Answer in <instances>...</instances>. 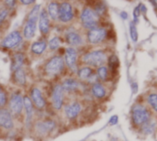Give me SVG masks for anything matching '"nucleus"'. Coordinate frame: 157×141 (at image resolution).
Here are the masks:
<instances>
[{"label":"nucleus","mask_w":157,"mask_h":141,"mask_svg":"<svg viewBox=\"0 0 157 141\" xmlns=\"http://www.w3.org/2000/svg\"><path fill=\"white\" fill-rule=\"evenodd\" d=\"M121 17L123 19H127V17H128V14H127L125 11H122V12L121 13Z\"/></svg>","instance_id":"nucleus-39"},{"label":"nucleus","mask_w":157,"mask_h":141,"mask_svg":"<svg viewBox=\"0 0 157 141\" xmlns=\"http://www.w3.org/2000/svg\"><path fill=\"white\" fill-rule=\"evenodd\" d=\"M36 31V22L32 21H27L25 28H24V37L26 39H31L34 37Z\"/></svg>","instance_id":"nucleus-16"},{"label":"nucleus","mask_w":157,"mask_h":141,"mask_svg":"<svg viewBox=\"0 0 157 141\" xmlns=\"http://www.w3.org/2000/svg\"><path fill=\"white\" fill-rule=\"evenodd\" d=\"M6 5H8L10 6H14L16 4L15 1H6Z\"/></svg>","instance_id":"nucleus-40"},{"label":"nucleus","mask_w":157,"mask_h":141,"mask_svg":"<svg viewBox=\"0 0 157 141\" xmlns=\"http://www.w3.org/2000/svg\"><path fill=\"white\" fill-rule=\"evenodd\" d=\"M132 91H133V93H137V84L136 83L132 84Z\"/></svg>","instance_id":"nucleus-41"},{"label":"nucleus","mask_w":157,"mask_h":141,"mask_svg":"<svg viewBox=\"0 0 157 141\" xmlns=\"http://www.w3.org/2000/svg\"><path fill=\"white\" fill-rule=\"evenodd\" d=\"M1 92H2V90H1V89H0V93H1Z\"/></svg>","instance_id":"nucleus-43"},{"label":"nucleus","mask_w":157,"mask_h":141,"mask_svg":"<svg viewBox=\"0 0 157 141\" xmlns=\"http://www.w3.org/2000/svg\"><path fill=\"white\" fill-rule=\"evenodd\" d=\"M98 75L100 79L102 80H105L108 76V70H107V67H100L98 69Z\"/></svg>","instance_id":"nucleus-32"},{"label":"nucleus","mask_w":157,"mask_h":141,"mask_svg":"<svg viewBox=\"0 0 157 141\" xmlns=\"http://www.w3.org/2000/svg\"><path fill=\"white\" fill-rule=\"evenodd\" d=\"M81 111V106L78 103H73L65 107V114L69 118H75Z\"/></svg>","instance_id":"nucleus-14"},{"label":"nucleus","mask_w":157,"mask_h":141,"mask_svg":"<svg viewBox=\"0 0 157 141\" xmlns=\"http://www.w3.org/2000/svg\"><path fill=\"white\" fill-rule=\"evenodd\" d=\"M92 92L94 94V95L98 98H102L105 96L106 95V91L104 89V87L99 84V83H95L92 87Z\"/></svg>","instance_id":"nucleus-23"},{"label":"nucleus","mask_w":157,"mask_h":141,"mask_svg":"<svg viewBox=\"0 0 157 141\" xmlns=\"http://www.w3.org/2000/svg\"><path fill=\"white\" fill-rule=\"evenodd\" d=\"M139 16H140V6H137V7L134 9V11H133V17H134V22H135V23L138 21Z\"/></svg>","instance_id":"nucleus-34"},{"label":"nucleus","mask_w":157,"mask_h":141,"mask_svg":"<svg viewBox=\"0 0 157 141\" xmlns=\"http://www.w3.org/2000/svg\"><path fill=\"white\" fill-rule=\"evenodd\" d=\"M63 69V60L60 56L52 57L45 65V72L50 75H54L62 72Z\"/></svg>","instance_id":"nucleus-4"},{"label":"nucleus","mask_w":157,"mask_h":141,"mask_svg":"<svg viewBox=\"0 0 157 141\" xmlns=\"http://www.w3.org/2000/svg\"><path fill=\"white\" fill-rule=\"evenodd\" d=\"M6 102V95L4 92H1L0 93V106H3Z\"/></svg>","instance_id":"nucleus-36"},{"label":"nucleus","mask_w":157,"mask_h":141,"mask_svg":"<svg viewBox=\"0 0 157 141\" xmlns=\"http://www.w3.org/2000/svg\"><path fill=\"white\" fill-rule=\"evenodd\" d=\"M81 20L83 26L87 29H95L98 27V16L90 8H85L81 14Z\"/></svg>","instance_id":"nucleus-1"},{"label":"nucleus","mask_w":157,"mask_h":141,"mask_svg":"<svg viewBox=\"0 0 157 141\" xmlns=\"http://www.w3.org/2000/svg\"><path fill=\"white\" fill-rule=\"evenodd\" d=\"M155 123H153V122L150 123V120H149L147 123H145V124L144 125L143 130H144L146 134H152V133L154 132V130H155Z\"/></svg>","instance_id":"nucleus-28"},{"label":"nucleus","mask_w":157,"mask_h":141,"mask_svg":"<svg viewBox=\"0 0 157 141\" xmlns=\"http://www.w3.org/2000/svg\"><path fill=\"white\" fill-rule=\"evenodd\" d=\"M141 6H142V8H143V9H142V11L145 13V12H146V7H145V6H144V5H141Z\"/></svg>","instance_id":"nucleus-42"},{"label":"nucleus","mask_w":157,"mask_h":141,"mask_svg":"<svg viewBox=\"0 0 157 141\" xmlns=\"http://www.w3.org/2000/svg\"><path fill=\"white\" fill-rule=\"evenodd\" d=\"M148 103L152 106V107L157 112V95L152 94L148 96Z\"/></svg>","instance_id":"nucleus-29"},{"label":"nucleus","mask_w":157,"mask_h":141,"mask_svg":"<svg viewBox=\"0 0 157 141\" xmlns=\"http://www.w3.org/2000/svg\"><path fill=\"white\" fill-rule=\"evenodd\" d=\"M47 47V44L45 41H38L32 44L31 50L35 54H41Z\"/></svg>","instance_id":"nucleus-20"},{"label":"nucleus","mask_w":157,"mask_h":141,"mask_svg":"<svg viewBox=\"0 0 157 141\" xmlns=\"http://www.w3.org/2000/svg\"><path fill=\"white\" fill-rule=\"evenodd\" d=\"M109 67L112 70L118 68V66H119V60H118V58L115 55H112L109 58Z\"/></svg>","instance_id":"nucleus-31"},{"label":"nucleus","mask_w":157,"mask_h":141,"mask_svg":"<svg viewBox=\"0 0 157 141\" xmlns=\"http://www.w3.org/2000/svg\"><path fill=\"white\" fill-rule=\"evenodd\" d=\"M23 105L26 108V111H27V117H28V121L29 120L30 117H31V114H32V102L31 100L29 99V97L28 96H25L23 98Z\"/></svg>","instance_id":"nucleus-24"},{"label":"nucleus","mask_w":157,"mask_h":141,"mask_svg":"<svg viewBox=\"0 0 157 141\" xmlns=\"http://www.w3.org/2000/svg\"><path fill=\"white\" fill-rule=\"evenodd\" d=\"M105 37H106V30L104 28H98L90 30L87 34V39L89 42L93 44L101 42L105 39Z\"/></svg>","instance_id":"nucleus-7"},{"label":"nucleus","mask_w":157,"mask_h":141,"mask_svg":"<svg viewBox=\"0 0 157 141\" xmlns=\"http://www.w3.org/2000/svg\"><path fill=\"white\" fill-rule=\"evenodd\" d=\"M105 11V6L103 4H99L97 7H96V14L98 16V15H101L103 12Z\"/></svg>","instance_id":"nucleus-33"},{"label":"nucleus","mask_w":157,"mask_h":141,"mask_svg":"<svg viewBox=\"0 0 157 141\" xmlns=\"http://www.w3.org/2000/svg\"><path fill=\"white\" fill-rule=\"evenodd\" d=\"M78 86V83L74 79H67L63 82V85H62V88L63 91H74L77 88Z\"/></svg>","instance_id":"nucleus-19"},{"label":"nucleus","mask_w":157,"mask_h":141,"mask_svg":"<svg viewBox=\"0 0 157 141\" xmlns=\"http://www.w3.org/2000/svg\"><path fill=\"white\" fill-rule=\"evenodd\" d=\"M0 126L6 129H10L13 128L11 115L6 109H0Z\"/></svg>","instance_id":"nucleus-12"},{"label":"nucleus","mask_w":157,"mask_h":141,"mask_svg":"<svg viewBox=\"0 0 157 141\" xmlns=\"http://www.w3.org/2000/svg\"><path fill=\"white\" fill-rule=\"evenodd\" d=\"M53 127H54V123L52 121H45L38 124V129L41 134L51 131L53 128Z\"/></svg>","instance_id":"nucleus-21"},{"label":"nucleus","mask_w":157,"mask_h":141,"mask_svg":"<svg viewBox=\"0 0 157 141\" xmlns=\"http://www.w3.org/2000/svg\"><path fill=\"white\" fill-rule=\"evenodd\" d=\"M22 4H24V5H29V4H32L33 2H35V1H33V0H21L20 1Z\"/></svg>","instance_id":"nucleus-38"},{"label":"nucleus","mask_w":157,"mask_h":141,"mask_svg":"<svg viewBox=\"0 0 157 141\" xmlns=\"http://www.w3.org/2000/svg\"><path fill=\"white\" fill-rule=\"evenodd\" d=\"M14 77H15V81L17 82V83H18L20 85H24L25 84V83H26L25 72H24V71L21 68L17 70V71H15Z\"/></svg>","instance_id":"nucleus-22"},{"label":"nucleus","mask_w":157,"mask_h":141,"mask_svg":"<svg viewBox=\"0 0 157 141\" xmlns=\"http://www.w3.org/2000/svg\"><path fill=\"white\" fill-rule=\"evenodd\" d=\"M117 123H118V117H117V116L112 117L110 118V120H109V125L113 126V125H116Z\"/></svg>","instance_id":"nucleus-37"},{"label":"nucleus","mask_w":157,"mask_h":141,"mask_svg":"<svg viewBox=\"0 0 157 141\" xmlns=\"http://www.w3.org/2000/svg\"><path fill=\"white\" fill-rule=\"evenodd\" d=\"M6 16H7V10L6 9H2L0 11V24L3 22V20L6 19Z\"/></svg>","instance_id":"nucleus-35"},{"label":"nucleus","mask_w":157,"mask_h":141,"mask_svg":"<svg viewBox=\"0 0 157 141\" xmlns=\"http://www.w3.org/2000/svg\"><path fill=\"white\" fill-rule=\"evenodd\" d=\"M39 17H40V6L37 5L30 11V13L29 15V17H28V20L37 23V19L39 18Z\"/></svg>","instance_id":"nucleus-25"},{"label":"nucleus","mask_w":157,"mask_h":141,"mask_svg":"<svg viewBox=\"0 0 157 141\" xmlns=\"http://www.w3.org/2000/svg\"><path fill=\"white\" fill-rule=\"evenodd\" d=\"M48 16L52 19L59 17V5L55 2H51L48 6Z\"/></svg>","instance_id":"nucleus-17"},{"label":"nucleus","mask_w":157,"mask_h":141,"mask_svg":"<svg viewBox=\"0 0 157 141\" xmlns=\"http://www.w3.org/2000/svg\"><path fill=\"white\" fill-rule=\"evenodd\" d=\"M60 44H61L60 39L57 38V37H55V38H53V39H52L50 40V42H49V48L51 50H56L57 48H59Z\"/></svg>","instance_id":"nucleus-30"},{"label":"nucleus","mask_w":157,"mask_h":141,"mask_svg":"<svg viewBox=\"0 0 157 141\" xmlns=\"http://www.w3.org/2000/svg\"><path fill=\"white\" fill-rule=\"evenodd\" d=\"M92 69L89 68V67H84L82 68L81 70H79L78 72V75H79V78L83 79V80H86V79H88L92 76Z\"/></svg>","instance_id":"nucleus-26"},{"label":"nucleus","mask_w":157,"mask_h":141,"mask_svg":"<svg viewBox=\"0 0 157 141\" xmlns=\"http://www.w3.org/2000/svg\"><path fill=\"white\" fill-rule=\"evenodd\" d=\"M132 119L137 126L144 125L150 120V113L144 106L137 105L132 109Z\"/></svg>","instance_id":"nucleus-2"},{"label":"nucleus","mask_w":157,"mask_h":141,"mask_svg":"<svg viewBox=\"0 0 157 141\" xmlns=\"http://www.w3.org/2000/svg\"><path fill=\"white\" fill-rule=\"evenodd\" d=\"M22 40L21 35L18 31H12L11 33H9L2 41V46L7 49H11L14 48L16 46H17Z\"/></svg>","instance_id":"nucleus-5"},{"label":"nucleus","mask_w":157,"mask_h":141,"mask_svg":"<svg viewBox=\"0 0 157 141\" xmlns=\"http://www.w3.org/2000/svg\"><path fill=\"white\" fill-rule=\"evenodd\" d=\"M31 98H32V101L35 105V106L37 108H42L44 107L45 106V101L41 95V93L40 91L38 89V88H34L32 91H31Z\"/></svg>","instance_id":"nucleus-13"},{"label":"nucleus","mask_w":157,"mask_h":141,"mask_svg":"<svg viewBox=\"0 0 157 141\" xmlns=\"http://www.w3.org/2000/svg\"><path fill=\"white\" fill-rule=\"evenodd\" d=\"M40 22H39V27L40 30L42 34H47L50 28V21H49V16L47 11L44 9L40 12Z\"/></svg>","instance_id":"nucleus-11"},{"label":"nucleus","mask_w":157,"mask_h":141,"mask_svg":"<svg viewBox=\"0 0 157 141\" xmlns=\"http://www.w3.org/2000/svg\"><path fill=\"white\" fill-rule=\"evenodd\" d=\"M24 62V56L21 53H17L14 56L13 61H12V65L11 68L13 71H17L21 68L22 64Z\"/></svg>","instance_id":"nucleus-18"},{"label":"nucleus","mask_w":157,"mask_h":141,"mask_svg":"<svg viewBox=\"0 0 157 141\" xmlns=\"http://www.w3.org/2000/svg\"><path fill=\"white\" fill-rule=\"evenodd\" d=\"M66 40L73 46H79L82 44V38L75 31H68L66 34Z\"/></svg>","instance_id":"nucleus-15"},{"label":"nucleus","mask_w":157,"mask_h":141,"mask_svg":"<svg viewBox=\"0 0 157 141\" xmlns=\"http://www.w3.org/2000/svg\"><path fill=\"white\" fill-rule=\"evenodd\" d=\"M74 17L73 8L69 3L63 2L59 6V18L63 22H68Z\"/></svg>","instance_id":"nucleus-6"},{"label":"nucleus","mask_w":157,"mask_h":141,"mask_svg":"<svg viewBox=\"0 0 157 141\" xmlns=\"http://www.w3.org/2000/svg\"><path fill=\"white\" fill-rule=\"evenodd\" d=\"M52 105L55 109H60L63 106V90L62 88V85H56L52 91Z\"/></svg>","instance_id":"nucleus-8"},{"label":"nucleus","mask_w":157,"mask_h":141,"mask_svg":"<svg viewBox=\"0 0 157 141\" xmlns=\"http://www.w3.org/2000/svg\"><path fill=\"white\" fill-rule=\"evenodd\" d=\"M83 61L92 66H100L102 65L105 61H106V55L103 51L101 50H96V51H92L89 53H86L84 57H83Z\"/></svg>","instance_id":"nucleus-3"},{"label":"nucleus","mask_w":157,"mask_h":141,"mask_svg":"<svg viewBox=\"0 0 157 141\" xmlns=\"http://www.w3.org/2000/svg\"><path fill=\"white\" fill-rule=\"evenodd\" d=\"M23 99L20 95H12L10 102H9V107L13 114L17 115L22 111L23 108Z\"/></svg>","instance_id":"nucleus-9"},{"label":"nucleus","mask_w":157,"mask_h":141,"mask_svg":"<svg viewBox=\"0 0 157 141\" xmlns=\"http://www.w3.org/2000/svg\"><path fill=\"white\" fill-rule=\"evenodd\" d=\"M65 61L66 64L72 69V70H76V59H77V53L74 48H67L65 50Z\"/></svg>","instance_id":"nucleus-10"},{"label":"nucleus","mask_w":157,"mask_h":141,"mask_svg":"<svg viewBox=\"0 0 157 141\" xmlns=\"http://www.w3.org/2000/svg\"><path fill=\"white\" fill-rule=\"evenodd\" d=\"M130 33H131V37H132V40L134 42H136L138 39V33H137V28H136L134 22L130 23Z\"/></svg>","instance_id":"nucleus-27"}]
</instances>
